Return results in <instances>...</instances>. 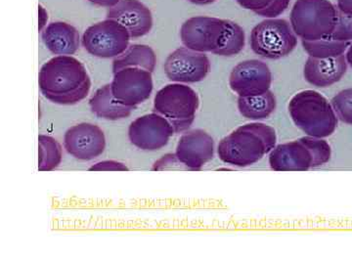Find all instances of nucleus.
<instances>
[{
    "label": "nucleus",
    "mask_w": 352,
    "mask_h": 264,
    "mask_svg": "<svg viewBox=\"0 0 352 264\" xmlns=\"http://www.w3.org/2000/svg\"><path fill=\"white\" fill-rule=\"evenodd\" d=\"M39 89L47 100L58 105H75L89 94L91 80L82 62L59 55L41 67Z\"/></svg>",
    "instance_id": "obj_1"
},
{
    "label": "nucleus",
    "mask_w": 352,
    "mask_h": 264,
    "mask_svg": "<svg viewBox=\"0 0 352 264\" xmlns=\"http://www.w3.org/2000/svg\"><path fill=\"white\" fill-rule=\"evenodd\" d=\"M106 19L117 21L129 31L132 38H141L151 32V10L139 0H120L108 8Z\"/></svg>",
    "instance_id": "obj_16"
},
{
    "label": "nucleus",
    "mask_w": 352,
    "mask_h": 264,
    "mask_svg": "<svg viewBox=\"0 0 352 264\" xmlns=\"http://www.w3.org/2000/svg\"><path fill=\"white\" fill-rule=\"evenodd\" d=\"M188 1L196 4V6H208V4L214 3L217 0H188Z\"/></svg>",
    "instance_id": "obj_33"
},
{
    "label": "nucleus",
    "mask_w": 352,
    "mask_h": 264,
    "mask_svg": "<svg viewBox=\"0 0 352 264\" xmlns=\"http://www.w3.org/2000/svg\"><path fill=\"white\" fill-rule=\"evenodd\" d=\"M155 51L145 44H131L120 56L113 61V73L124 68H141L153 73L156 67Z\"/></svg>",
    "instance_id": "obj_20"
},
{
    "label": "nucleus",
    "mask_w": 352,
    "mask_h": 264,
    "mask_svg": "<svg viewBox=\"0 0 352 264\" xmlns=\"http://www.w3.org/2000/svg\"><path fill=\"white\" fill-rule=\"evenodd\" d=\"M152 73L141 68H124L113 73L111 88L115 98L135 109L151 96Z\"/></svg>",
    "instance_id": "obj_9"
},
{
    "label": "nucleus",
    "mask_w": 352,
    "mask_h": 264,
    "mask_svg": "<svg viewBox=\"0 0 352 264\" xmlns=\"http://www.w3.org/2000/svg\"><path fill=\"white\" fill-rule=\"evenodd\" d=\"M179 164H182L180 163L175 154H168L157 161L153 166L152 170L157 171L170 170V168H173L175 166L178 168Z\"/></svg>",
    "instance_id": "obj_29"
},
{
    "label": "nucleus",
    "mask_w": 352,
    "mask_h": 264,
    "mask_svg": "<svg viewBox=\"0 0 352 264\" xmlns=\"http://www.w3.org/2000/svg\"><path fill=\"white\" fill-rule=\"evenodd\" d=\"M346 71L347 62L344 55L326 59L309 56L303 68V76L314 87L325 88L340 82Z\"/></svg>",
    "instance_id": "obj_17"
},
{
    "label": "nucleus",
    "mask_w": 352,
    "mask_h": 264,
    "mask_svg": "<svg viewBox=\"0 0 352 264\" xmlns=\"http://www.w3.org/2000/svg\"><path fill=\"white\" fill-rule=\"evenodd\" d=\"M223 32V20L197 16L185 21L180 29V38L185 47L198 52H214Z\"/></svg>",
    "instance_id": "obj_12"
},
{
    "label": "nucleus",
    "mask_w": 352,
    "mask_h": 264,
    "mask_svg": "<svg viewBox=\"0 0 352 264\" xmlns=\"http://www.w3.org/2000/svg\"><path fill=\"white\" fill-rule=\"evenodd\" d=\"M302 43L303 48L310 57L321 58V59L344 55L349 46L351 45V43L338 41L332 36L317 39V41H303L302 39Z\"/></svg>",
    "instance_id": "obj_23"
},
{
    "label": "nucleus",
    "mask_w": 352,
    "mask_h": 264,
    "mask_svg": "<svg viewBox=\"0 0 352 264\" xmlns=\"http://www.w3.org/2000/svg\"><path fill=\"white\" fill-rule=\"evenodd\" d=\"M276 131L273 127L254 122L238 127L220 141L217 154L223 163L245 168L258 163L276 147Z\"/></svg>",
    "instance_id": "obj_2"
},
{
    "label": "nucleus",
    "mask_w": 352,
    "mask_h": 264,
    "mask_svg": "<svg viewBox=\"0 0 352 264\" xmlns=\"http://www.w3.org/2000/svg\"><path fill=\"white\" fill-rule=\"evenodd\" d=\"M298 45L291 23L270 18L259 23L251 32V47L258 56L278 60L288 56Z\"/></svg>",
    "instance_id": "obj_7"
},
{
    "label": "nucleus",
    "mask_w": 352,
    "mask_h": 264,
    "mask_svg": "<svg viewBox=\"0 0 352 264\" xmlns=\"http://www.w3.org/2000/svg\"><path fill=\"white\" fill-rule=\"evenodd\" d=\"M170 122L157 113H147L131 122L129 138L131 144L144 150L157 151L168 144L175 134Z\"/></svg>",
    "instance_id": "obj_10"
},
{
    "label": "nucleus",
    "mask_w": 352,
    "mask_h": 264,
    "mask_svg": "<svg viewBox=\"0 0 352 264\" xmlns=\"http://www.w3.org/2000/svg\"><path fill=\"white\" fill-rule=\"evenodd\" d=\"M332 149L322 138H305L276 146L270 153V164L277 171H305L327 164Z\"/></svg>",
    "instance_id": "obj_4"
},
{
    "label": "nucleus",
    "mask_w": 352,
    "mask_h": 264,
    "mask_svg": "<svg viewBox=\"0 0 352 264\" xmlns=\"http://www.w3.org/2000/svg\"><path fill=\"white\" fill-rule=\"evenodd\" d=\"M238 109L241 115L245 119H267L276 109V98L270 90L256 96H239Z\"/></svg>",
    "instance_id": "obj_21"
},
{
    "label": "nucleus",
    "mask_w": 352,
    "mask_h": 264,
    "mask_svg": "<svg viewBox=\"0 0 352 264\" xmlns=\"http://www.w3.org/2000/svg\"><path fill=\"white\" fill-rule=\"evenodd\" d=\"M346 59L347 64H349V66H351L352 68V43H351V45H349V48H347Z\"/></svg>",
    "instance_id": "obj_34"
},
{
    "label": "nucleus",
    "mask_w": 352,
    "mask_h": 264,
    "mask_svg": "<svg viewBox=\"0 0 352 264\" xmlns=\"http://www.w3.org/2000/svg\"><path fill=\"white\" fill-rule=\"evenodd\" d=\"M337 6L340 11L352 16V0H337Z\"/></svg>",
    "instance_id": "obj_30"
},
{
    "label": "nucleus",
    "mask_w": 352,
    "mask_h": 264,
    "mask_svg": "<svg viewBox=\"0 0 352 264\" xmlns=\"http://www.w3.org/2000/svg\"><path fill=\"white\" fill-rule=\"evenodd\" d=\"M272 74L270 67L259 60L241 62L232 69L229 85L239 96H256L270 89Z\"/></svg>",
    "instance_id": "obj_14"
},
{
    "label": "nucleus",
    "mask_w": 352,
    "mask_h": 264,
    "mask_svg": "<svg viewBox=\"0 0 352 264\" xmlns=\"http://www.w3.org/2000/svg\"><path fill=\"white\" fill-rule=\"evenodd\" d=\"M331 102L337 117L344 124L352 126V88L342 90Z\"/></svg>",
    "instance_id": "obj_26"
},
{
    "label": "nucleus",
    "mask_w": 352,
    "mask_h": 264,
    "mask_svg": "<svg viewBox=\"0 0 352 264\" xmlns=\"http://www.w3.org/2000/svg\"><path fill=\"white\" fill-rule=\"evenodd\" d=\"M88 1L96 6L107 7V8H111V7L117 6L120 0H88Z\"/></svg>",
    "instance_id": "obj_32"
},
{
    "label": "nucleus",
    "mask_w": 352,
    "mask_h": 264,
    "mask_svg": "<svg viewBox=\"0 0 352 264\" xmlns=\"http://www.w3.org/2000/svg\"><path fill=\"white\" fill-rule=\"evenodd\" d=\"M200 99L195 90L182 83H171L157 92L154 112L170 122L176 133L187 131L195 120Z\"/></svg>",
    "instance_id": "obj_6"
},
{
    "label": "nucleus",
    "mask_w": 352,
    "mask_h": 264,
    "mask_svg": "<svg viewBox=\"0 0 352 264\" xmlns=\"http://www.w3.org/2000/svg\"><path fill=\"white\" fill-rule=\"evenodd\" d=\"M338 7L329 0H296L291 11V25L303 41H317L333 34Z\"/></svg>",
    "instance_id": "obj_5"
},
{
    "label": "nucleus",
    "mask_w": 352,
    "mask_h": 264,
    "mask_svg": "<svg viewBox=\"0 0 352 264\" xmlns=\"http://www.w3.org/2000/svg\"><path fill=\"white\" fill-rule=\"evenodd\" d=\"M164 69L171 82L195 83L207 78L210 62L205 53L182 47L168 55Z\"/></svg>",
    "instance_id": "obj_11"
},
{
    "label": "nucleus",
    "mask_w": 352,
    "mask_h": 264,
    "mask_svg": "<svg viewBox=\"0 0 352 264\" xmlns=\"http://www.w3.org/2000/svg\"><path fill=\"white\" fill-rule=\"evenodd\" d=\"M245 43V31L240 25L230 20H223V32L221 38L214 51L219 56L232 57L244 50Z\"/></svg>",
    "instance_id": "obj_22"
},
{
    "label": "nucleus",
    "mask_w": 352,
    "mask_h": 264,
    "mask_svg": "<svg viewBox=\"0 0 352 264\" xmlns=\"http://www.w3.org/2000/svg\"><path fill=\"white\" fill-rule=\"evenodd\" d=\"M62 162V147L56 139L41 134L38 136V170H54Z\"/></svg>",
    "instance_id": "obj_24"
},
{
    "label": "nucleus",
    "mask_w": 352,
    "mask_h": 264,
    "mask_svg": "<svg viewBox=\"0 0 352 264\" xmlns=\"http://www.w3.org/2000/svg\"><path fill=\"white\" fill-rule=\"evenodd\" d=\"M289 113L294 124L311 138H328L338 126L332 104L314 90H303L296 94L289 101Z\"/></svg>",
    "instance_id": "obj_3"
},
{
    "label": "nucleus",
    "mask_w": 352,
    "mask_h": 264,
    "mask_svg": "<svg viewBox=\"0 0 352 264\" xmlns=\"http://www.w3.org/2000/svg\"><path fill=\"white\" fill-rule=\"evenodd\" d=\"M131 34L117 21L106 19L90 25L83 32L82 43L92 56L116 58L129 48Z\"/></svg>",
    "instance_id": "obj_8"
},
{
    "label": "nucleus",
    "mask_w": 352,
    "mask_h": 264,
    "mask_svg": "<svg viewBox=\"0 0 352 264\" xmlns=\"http://www.w3.org/2000/svg\"><path fill=\"white\" fill-rule=\"evenodd\" d=\"M41 38L47 50L55 55H73L80 48V34L74 25L53 22L46 25Z\"/></svg>",
    "instance_id": "obj_18"
},
{
    "label": "nucleus",
    "mask_w": 352,
    "mask_h": 264,
    "mask_svg": "<svg viewBox=\"0 0 352 264\" xmlns=\"http://www.w3.org/2000/svg\"><path fill=\"white\" fill-rule=\"evenodd\" d=\"M64 147L68 154L80 161H91L105 151V134L94 124L82 122L69 127L64 135Z\"/></svg>",
    "instance_id": "obj_13"
},
{
    "label": "nucleus",
    "mask_w": 352,
    "mask_h": 264,
    "mask_svg": "<svg viewBox=\"0 0 352 264\" xmlns=\"http://www.w3.org/2000/svg\"><path fill=\"white\" fill-rule=\"evenodd\" d=\"M90 171H127L129 168L126 164L117 161H102L94 164L89 168Z\"/></svg>",
    "instance_id": "obj_28"
},
{
    "label": "nucleus",
    "mask_w": 352,
    "mask_h": 264,
    "mask_svg": "<svg viewBox=\"0 0 352 264\" xmlns=\"http://www.w3.org/2000/svg\"><path fill=\"white\" fill-rule=\"evenodd\" d=\"M38 13H39V31H43L45 29L46 23L48 21V14L46 12L45 9L43 8V6H38Z\"/></svg>",
    "instance_id": "obj_31"
},
{
    "label": "nucleus",
    "mask_w": 352,
    "mask_h": 264,
    "mask_svg": "<svg viewBox=\"0 0 352 264\" xmlns=\"http://www.w3.org/2000/svg\"><path fill=\"white\" fill-rule=\"evenodd\" d=\"M243 8L261 17L276 18L288 9L291 0H236Z\"/></svg>",
    "instance_id": "obj_25"
},
{
    "label": "nucleus",
    "mask_w": 352,
    "mask_h": 264,
    "mask_svg": "<svg viewBox=\"0 0 352 264\" xmlns=\"http://www.w3.org/2000/svg\"><path fill=\"white\" fill-rule=\"evenodd\" d=\"M89 107L95 116L108 120L126 119L131 116L134 109L124 105L115 98L111 83L104 85L95 92L90 98Z\"/></svg>",
    "instance_id": "obj_19"
},
{
    "label": "nucleus",
    "mask_w": 352,
    "mask_h": 264,
    "mask_svg": "<svg viewBox=\"0 0 352 264\" xmlns=\"http://www.w3.org/2000/svg\"><path fill=\"white\" fill-rule=\"evenodd\" d=\"M176 157L187 168L199 170L214 159V141L201 129L183 134L176 146Z\"/></svg>",
    "instance_id": "obj_15"
},
{
    "label": "nucleus",
    "mask_w": 352,
    "mask_h": 264,
    "mask_svg": "<svg viewBox=\"0 0 352 264\" xmlns=\"http://www.w3.org/2000/svg\"><path fill=\"white\" fill-rule=\"evenodd\" d=\"M333 38L340 41H352V16L338 11L337 24L331 34Z\"/></svg>",
    "instance_id": "obj_27"
}]
</instances>
